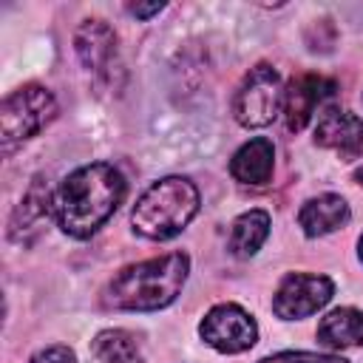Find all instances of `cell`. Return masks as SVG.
I'll list each match as a JSON object with an SVG mask.
<instances>
[{
  "label": "cell",
  "instance_id": "6da1fadb",
  "mask_svg": "<svg viewBox=\"0 0 363 363\" xmlns=\"http://www.w3.org/2000/svg\"><path fill=\"white\" fill-rule=\"evenodd\" d=\"M125 193L128 182L113 164H82L54 190V221L65 235L88 238L116 213Z\"/></svg>",
  "mask_w": 363,
  "mask_h": 363
},
{
  "label": "cell",
  "instance_id": "30bf717a",
  "mask_svg": "<svg viewBox=\"0 0 363 363\" xmlns=\"http://www.w3.org/2000/svg\"><path fill=\"white\" fill-rule=\"evenodd\" d=\"M74 48L79 62L94 77H111V65L116 60V34L105 20H82L74 34Z\"/></svg>",
  "mask_w": 363,
  "mask_h": 363
},
{
  "label": "cell",
  "instance_id": "8fae6325",
  "mask_svg": "<svg viewBox=\"0 0 363 363\" xmlns=\"http://www.w3.org/2000/svg\"><path fill=\"white\" fill-rule=\"evenodd\" d=\"M275 167V147L267 136L244 142L230 159V176L241 184H267Z\"/></svg>",
  "mask_w": 363,
  "mask_h": 363
},
{
  "label": "cell",
  "instance_id": "277c9868",
  "mask_svg": "<svg viewBox=\"0 0 363 363\" xmlns=\"http://www.w3.org/2000/svg\"><path fill=\"white\" fill-rule=\"evenodd\" d=\"M54 116H57V99L51 96L48 88L28 82V85L11 91L0 105L3 147L9 150L11 145L37 136Z\"/></svg>",
  "mask_w": 363,
  "mask_h": 363
},
{
  "label": "cell",
  "instance_id": "8992f818",
  "mask_svg": "<svg viewBox=\"0 0 363 363\" xmlns=\"http://www.w3.org/2000/svg\"><path fill=\"white\" fill-rule=\"evenodd\" d=\"M199 335L216 352H221V354H238V352H247V349L255 346L258 326H255L252 315L247 309H241L238 303H218V306H213L201 318Z\"/></svg>",
  "mask_w": 363,
  "mask_h": 363
},
{
  "label": "cell",
  "instance_id": "e0dca14e",
  "mask_svg": "<svg viewBox=\"0 0 363 363\" xmlns=\"http://www.w3.org/2000/svg\"><path fill=\"white\" fill-rule=\"evenodd\" d=\"M258 363H349V360L326 352H278V354L261 357Z\"/></svg>",
  "mask_w": 363,
  "mask_h": 363
},
{
  "label": "cell",
  "instance_id": "7a4b0ae2",
  "mask_svg": "<svg viewBox=\"0 0 363 363\" xmlns=\"http://www.w3.org/2000/svg\"><path fill=\"white\" fill-rule=\"evenodd\" d=\"M190 272L184 252H167L125 267L105 289V303L125 312H153L176 301Z\"/></svg>",
  "mask_w": 363,
  "mask_h": 363
},
{
  "label": "cell",
  "instance_id": "7c38bea8",
  "mask_svg": "<svg viewBox=\"0 0 363 363\" xmlns=\"http://www.w3.org/2000/svg\"><path fill=\"white\" fill-rule=\"evenodd\" d=\"M349 204L343 196L337 193H323V196H315L309 199L301 213H298V224L303 230V235L309 238H320V235H329L335 230H340L346 221H349Z\"/></svg>",
  "mask_w": 363,
  "mask_h": 363
},
{
  "label": "cell",
  "instance_id": "d6986e66",
  "mask_svg": "<svg viewBox=\"0 0 363 363\" xmlns=\"http://www.w3.org/2000/svg\"><path fill=\"white\" fill-rule=\"evenodd\" d=\"M162 9H164V3H147V6H142V3H133V6H130V14H133V17H139V20H147V17L159 14Z\"/></svg>",
  "mask_w": 363,
  "mask_h": 363
},
{
  "label": "cell",
  "instance_id": "4fadbf2b",
  "mask_svg": "<svg viewBox=\"0 0 363 363\" xmlns=\"http://www.w3.org/2000/svg\"><path fill=\"white\" fill-rule=\"evenodd\" d=\"M318 340L329 349H352L363 343V312L354 306H337L318 323Z\"/></svg>",
  "mask_w": 363,
  "mask_h": 363
},
{
  "label": "cell",
  "instance_id": "44dd1931",
  "mask_svg": "<svg viewBox=\"0 0 363 363\" xmlns=\"http://www.w3.org/2000/svg\"><path fill=\"white\" fill-rule=\"evenodd\" d=\"M357 252H360V261H363V235H360V241H357Z\"/></svg>",
  "mask_w": 363,
  "mask_h": 363
},
{
  "label": "cell",
  "instance_id": "52a82bcc",
  "mask_svg": "<svg viewBox=\"0 0 363 363\" xmlns=\"http://www.w3.org/2000/svg\"><path fill=\"white\" fill-rule=\"evenodd\" d=\"M332 292H335V284L326 275L289 272L272 295V312L281 320H301L323 309L332 301Z\"/></svg>",
  "mask_w": 363,
  "mask_h": 363
},
{
  "label": "cell",
  "instance_id": "3957f363",
  "mask_svg": "<svg viewBox=\"0 0 363 363\" xmlns=\"http://www.w3.org/2000/svg\"><path fill=\"white\" fill-rule=\"evenodd\" d=\"M199 187L184 176H164L153 182L133 204L130 224L139 235L167 241L179 235L199 213Z\"/></svg>",
  "mask_w": 363,
  "mask_h": 363
},
{
  "label": "cell",
  "instance_id": "ac0fdd59",
  "mask_svg": "<svg viewBox=\"0 0 363 363\" xmlns=\"http://www.w3.org/2000/svg\"><path fill=\"white\" fill-rule=\"evenodd\" d=\"M28 363H77V354H74V349H68L62 343H54V346H45V349L34 352L28 357Z\"/></svg>",
  "mask_w": 363,
  "mask_h": 363
},
{
  "label": "cell",
  "instance_id": "5b68a950",
  "mask_svg": "<svg viewBox=\"0 0 363 363\" xmlns=\"http://www.w3.org/2000/svg\"><path fill=\"white\" fill-rule=\"evenodd\" d=\"M281 105H284L281 74L272 65L258 62L255 68H250L241 88L235 91L233 113L244 128H267L278 116Z\"/></svg>",
  "mask_w": 363,
  "mask_h": 363
},
{
  "label": "cell",
  "instance_id": "2e32d148",
  "mask_svg": "<svg viewBox=\"0 0 363 363\" xmlns=\"http://www.w3.org/2000/svg\"><path fill=\"white\" fill-rule=\"evenodd\" d=\"M48 216H54V193L43 179H34V184L26 190V196L11 218V235L17 230H34V224Z\"/></svg>",
  "mask_w": 363,
  "mask_h": 363
},
{
  "label": "cell",
  "instance_id": "9c48e42d",
  "mask_svg": "<svg viewBox=\"0 0 363 363\" xmlns=\"http://www.w3.org/2000/svg\"><path fill=\"white\" fill-rule=\"evenodd\" d=\"M335 94V82L326 79V77H318V74H301L289 82V88L284 91V119H286V128L292 133L303 130L306 122L312 119L315 108Z\"/></svg>",
  "mask_w": 363,
  "mask_h": 363
},
{
  "label": "cell",
  "instance_id": "ba28073f",
  "mask_svg": "<svg viewBox=\"0 0 363 363\" xmlns=\"http://www.w3.org/2000/svg\"><path fill=\"white\" fill-rule=\"evenodd\" d=\"M315 145L335 150L343 162L363 153V119L346 108H326L315 125Z\"/></svg>",
  "mask_w": 363,
  "mask_h": 363
},
{
  "label": "cell",
  "instance_id": "9a60e30c",
  "mask_svg": "<svg viewBox=\"0 0 363 363\" xmlns=\"http://www.w3.org/2000/svg\"><path fill=\"white\" fill-rule=\"evenodd\" d=\"M91 352L102 363H142L136 337L125 329H105L91 340Z\"/></svg>",
  "mask_w": 363,
  "mask_h": 363
},
{
  "label": "cell",
  "instance_id": "ffe728a7",
  "mask_svg": "<svg viewBox=\"0 0 363 363\" xmlns=\"http://www.w3.org/2000/svg\"><path fill=\"white\" fill-rule=\"evenodd\" d=\"M354 179H357V184H363V164L354 170Z\"/></svg>",
  "mask_w": 363,
  "mask_h": 363
},
{
  "label": "cell",
  "instance_id": "5bb4252c",
  "mask_svg": "<svg viewBox=\"0 0 363 363\" xmlns=\"http://www.w3.org/2000/svg\"><path fill=\"white\" fill-rule=\"evenodd\" d=\"M267 235H269V213L267 210H247L233 221L227 247L235 258H250L261 250Z\"/></svg>",
  "mask_w": 363,
  "mask_h": 363
}]
</instances>
